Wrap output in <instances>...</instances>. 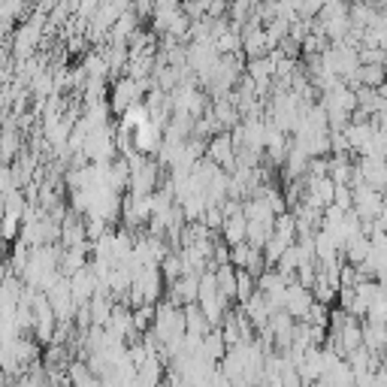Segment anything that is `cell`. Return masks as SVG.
I'll return each instance as SVG.
<instances>
[{"label":"cell","mask_w":387,"mask_h":387,"mask_svg":"<svg viewBox=\"0 0 387 387\" xmlns=\"http://www.w3.org/2000/svg\"><path fill=\"white\" fill-rule=\"evenodd\" d=\"M130 134H134V145L139 152H154V148L161 145L158 121H152V118H145V121H139L136 127H130Z\"/></svg>","instance_id":"1"}]
</instances>
